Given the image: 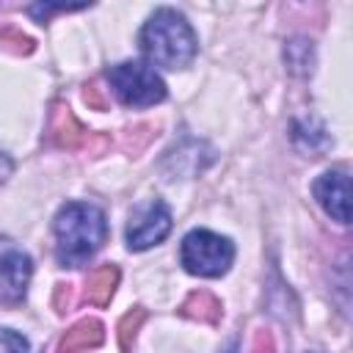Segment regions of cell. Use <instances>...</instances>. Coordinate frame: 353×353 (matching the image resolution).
Listing matches in <instances>:
<instances>
[{
  "mask_svg": "<svg viewBox=\"0 0 353 353\" xmlns=\"http://www.w3.org/2000/svg\"><path fill=\"white\" fill-rule=\"evenodd\" d=\"M138 41L149 63L163 69H182L199 52L196 33L176 8H157L141 28Z\"/></svg>",
  "mask_w": 353,
  "mask_h": 353,
  "instance_id": "obj_2",
  "label": "cell"
},
{
  "mask_svg": "<svg viewBox=\"0 0 353 353\" xmlns=\"http://www.w3.org/2000/svg\"><path fill=\"white\" fill-rule=\"evenodd\" d=\"M248 353H276V347H273V336H270L268 331H259V334L254 336Z\"/></svg>",
  "mask_w": 353,
  "mask_h": 353,
  "instance_id": "obj_15",
  "label": "cell"
},
{
  "mask_svg": "<svg viewBox=\"0 0 353 353\" xmlns=\"http://www.w3.org/2000/svg\"><path fill=\"white\" fill-rule=\"evenodd\" d=\"M312 190H314L317 204L334 221H339V223L350 221V176H347V171L334 168V171L320 174Z\"/></svg>",
  "mask_w": 353,
  "mask_h": 353,
  "instance_id": "obj_7",
  "label": "cell"
},
{
  "mask_svg": "<svg viewBox=\"0 0 353 353\" xmlns=\"http://www.w3.org/2000/svg\"><path fill=\"white\" fill-rule=\"evenodd\" d=\"M11 168H14V163H11V160H8V157H6L3 152H0V185H3L6 179H8V174H11Z\"/></svg>",
  "mask_w": 353,
  "mask_h": 353,
  "instance_id": "obj_17",
  "label": "cell"
},
{
  "mask_svg": "<svg viewBox=\"0 0 353 353\" xmlns=\"http://www.w3.org/2000/svg\"><path fill=\"white\" fill-rule=\"evenodd\" d=\"M108 83L127 108H149L165 99V83L154 69L138 61H124L108 69Z\"/></svg>",
  "mask_w": 353,
  "mask_h": 353,
  "instance_id": "obj_4",
  "label": "cell"
},
{
  "mask_svg": "<svg viewBox=\"0 0 353 353\" xmlns=\"http://www.w3.org/2000/svg\"><path fill=\"white\" fill-rule=\"evenodd\" d=\"M55 256L61 268L85 265L108 237L105 212L88 201H66L55 215Z\"/></svg>",
  "mask_w": 353,
  "mask_h": 353,
  "instance_id": "obj_1",
  "label": "cell"
},
{
  "mask_svg": "<svg viewBox=\"0 0 353 353\" xmlns=\"http://www.w3.org/2000/svg\"><path fill=\"white\" fill-rule=\"evenodd\" d=\"M179 312H182L185 317H190V320L210 323V325H215V323L221 320V314H223L221 301H218L212 292H204V290L190 292V295L185 298V303H182V309H179Z\"/></svg>",
  "mask_w": 353,
  "mask_h": 353,
  "instance_id": "obj_11",
  "label": "cell"
},
{
  "mask_svg": "<svg viewBox=\"0 0 353 353\" xmlns=\"http://www.w3.org/2000/svg\"><path fill=\"white\" fill-rule=\"evenodd\" d=\"M50 135L58 146L63 149H77L85 141V127L74 119V113L63 105H55L52 119H50Z\"/></svg>",
  "mask_w": 353,
  "mask_h": 353,
  "instance_id": "obj_9",
  "label": "cell"
},
{
  "mask_svg": "<svg viewBox=\"0 0 353 353\" xmlns=\"http://www.w3.org/2000/svg\"><path fill=\"white\" fill-rule=\"evenodd\" d=\"M85 102H91L94 108H105V102H102V97H99V88H97V85L85 88Z\"/></svg>",
  "mask_w": 353,
  "mask_h": 353,
  "instance_id": "obj_16",
  "label": "cell"
},
{
  "mask_svg": "<svg viewBox=\"0 0 353 353\" xmlns=\"http://www.w3.org/2000/svg\"><path fill=\"white\" fill-rule=\"evenodd\" d=\"M119 284V268L116 265H102L97 270H91L88 281H85V301L94 306H105L110 303L113 292Z\"/></svg>",
  "mask_w": 353,
  "mask_h": 353,
  "instance_id": "obj_10",
  "label": "cell"
},
{
  "mask_svg": "<svg viewBox=\"0 0 353 353\" xmlns=\"http://www.w3.org/2000/svg\"><path fill=\"white\" fill-rule=\"evenodd\" d=\"M105 339V328L99 320L94 317H85L80 323H74L58 342V350L55 353H85V350H94L99 347Z\"/></svg>",
  "mask_w": 353,
  "mask_h": 353,
  "instance_id": "obj_8",
  "label": "cell"
},
{
  "mask_svg": "<svg viewBox=\"0 0 353 353\" xmlns=\"http://www.w3.org/2000/svg\"><path fill=\"white\" fill-rule=\"evenodd\" d=\"M0 353H30V345L19 331L0 328Z\"/></svg>",
  "mask_w": 353,
  "mask_h": 353,
  "instance_id": "obj_14",
  "label": "cell"
},
{
  "mask_svg": "<svg viewBox=\"0 0 353 353\" xmlns=\"http://www.w3.org/2000/svg\"><path fill=\"white\" fill-rule=\"evenodd\" d=\"M30 256L14 245L0 248V303H19L30 284Z\"/></svg>",
  "mask_w": 353,
  "mask_h": 353,
  "instance_id": "obj_6",
  "label": "cell"
},
{
  "mask_svg": "<svg viewBox=\"0 0 353 353\" xmlns=\"http://www.w3.org/2000/svg\"><path fill=\"white\" fill-rule=\"evenodd\" d=\"M0 44H3L6 50H11V52H30V50H33V41H30L19 28H14V25L0 28Z\"/></svg>",
  "mask_w": 353,
  "mask_h": 353,
  "instance_id": "obj_13",
  "label": "cell"
},
{
  "mask_svg": "<svg viewBox=\"0 0 353 353\" xmlns=\"http://www.w3.org/2000/svg\"><path fill=\"white\" fill-rule=\"evenodd\" d=\"M234 259V245L229 237H221L210 229H193L185 234L179 248V262L193 276H223Z\"/></svg>",
  "mask_w": 353,
  "mask_h": 353,
  "instance_id": "obj_3",
  "label": "cell"
},
{
  "mask_svg": "<svg viewBox=\"0 0 353 353\" xmlns=\"http://www.w3.org/2000/svg\"><path fill=\"white\" fill-rule=\"evenodd\" d=\"M143 320H146V312L143 309H132V312H127L121 317V323H119V347H121V353H130L132 350L135 334H138V328H141Z\"/></svg>",
  "mask_w": 353,
  "mask_h": 353,
  "instance_id": "obj_12",
  "label": "cell"
},
{
  "mask_svg": "<svg viewBox=\"0 0 353 353\" xmlns=\"http://www.w3.org/2000/svg\"><path fill=\"white\" fill-rule=\"evenodd\" d=\"M171 232V210L154 199L143 207H138L130 215L127 223V245L132 251H146L152 245H157L160 240H165V234Z\"/></svg>",
  "mask_w": 353,
  "mask_h": 353,
  "instance_id": "obj_5",
  "label": "cell"
}]
</instances>
